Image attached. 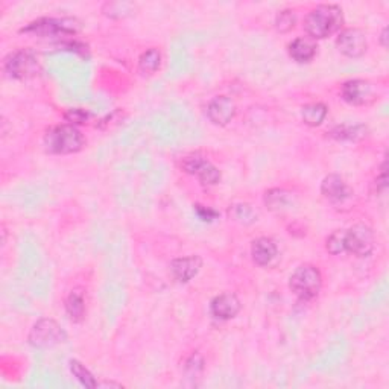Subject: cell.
Here are the masks:
<instances>
[{
    "mask_svg": "<svg viewBox=\"0 0 389 389\" xmlns=\"http://www.w3.org/2000/svg\"><path fill=\"white\" fill-rule=\"evenodd\" d=\"M344 26V13L338 5H319L305 15L304 29L312 40L336 34Z\"/></svg>",
    "mask_w": 389,
    "mask_h": 389,
    "instance_id": "6da1fadb",
    "label": "cell"
},
{
    "mask_svg": "<svg viewBox=\"0 0 389 389\" xmlns=\"http://www.w3.org/2000/svg\"><path fill=\"white\" fill-rule=\"evenodd\" d=\"M45 146L51 154L65 155L78 152L84 146V137L74 125H58L45 136Z\"/></svg>",
    "mask_w": 389,
    "mask_h": 389,
    "instance_id": "7a4b0ae2",
    "label": "cell"
},
{
    "mask_svg": "<svg viewBox=\"0 0 389 389\" xmlns=\"http://www.w3.org/2000/svg\"><path fill=\"white\" fill-rule=\"evenodd\" d=\"M289 287L301 300H313V298L318 296L322 287L321 271L317 267H313V264H301L289 278Z\"/></svg>",
    "mask_w": 389,
    "mask_h": 389,
    "instance_id": "3957f363",
    "label": "cell"
},
{
    "mask_svg": "<svg viewBox=\"0 0 389 389\" xmlns=\"http://www.w3.org/2000/svg\"><path fill=\"white\" fill-rule=\"evenodd\" d=\"M65 339H68V335L63 327L56 321L49 318L37 321L28 336L29 344L38 350L54 349V347L65 342Z\"/></svg>",
    "mask_w": 389,
    "mask_h": 389,
    "instance_id": "277c9868",
    "label": "cell"
},
{
    "mask_svg": "<svg viewBox=\"0 0 389 389\" xmlns=\"http://www.w3.org/2000/svg\"><path fill=\"white\" fill-rule=\"evenodd\" d=\"M41 70V65L38 61V56L35 52L29 49H22L15 51L6 56L5 60V72L14 79H31L35 78Z\"/></svg>",
    "mask_w": 389,
    "mask_h": 389,
    "instance_id": "5b68a950",
    "label": "cell"
},
{
    "mask_svg": "<svg viewBox=\"0 0 389 389\" xmlns=\"http://www.w3.org/2000/svg\"><path fill=\"white\" fill-rule=\"evenodd\" d=\"M81 29V23L77 19L63 17V19H40L29 26L23 28V32L35 34L41 37H65L78 34Z\"/></svg>",
    "mask_w": 389,
    "mask_h": 389,
    "instance_id": "8992f818",
    "label": "cell"
},
{
    "mask_svg": "<svg viewBox=\"0 0 389 389\" xmlns=\"http://www.w3.org/2000/svg\"><path fill=\"white\" fill-rule=\"evenodd\" d=\"M374 233L365 223H358L345 230V251L356 257H368L374 250Z\"/></svg>",
    "mask_w": 389,
    "mask_h": 389,
    "instance_id": "52a82bcc",
    "label": "cell"
},
{
    "mask_svg": "<svg viewBox=\"0 0 389 389\" xmlns=\"http://www.w3.org/2000/svg\"><path fill=\"white\" fill-rule=\"evenodd\" d=\"M183 169L189 175H193L203 184L214 186L221 181V170L201 155H189L183 160Z\"/></svg>",
    "mask_w": 389,
    "mask_h": 389,
    "instance_id": "ba28073f",
    "label": "cell"
},
{
    "mask_svg": "<svg viewBox=\"0 0 389 389\" xmlns=\"http://www.w3.org/2000/svg\"><path fill=\"white\" fill-rule=\"evenodd\" d=\"M341 96L350 105H368L377 99L374 84L365 79H350L344 82Z\"/></svg>",
    "mask_w": 389,
    "mask_h": 389,
    "instance_id": "9c48e42d",
    "label": "cell"
},
{
    "mask_svg": "<svg viewBox=\"0 0 389 389\" xmlns=\"http://www.w3.org/2000/svg\"><path fill=\"white\" fill-rule=\"evenodd\" d=\"M336 47L342 55L349 58H359L367 52V35L358 28H349L341 31L336 38Z\"/></svg>",
    "mask_w": 389,
    "mask_h": 389,
    "instance_id": "30bf717a",
    "label": "cell"
},
{
    "mask_svg": "<svg viewBox=\"0 0 389 389\" xmlns=\"http://www.w3.org/2000/svg\"><path fill=\"white\" fill-rule=\"evenodd\" d=\"M236 116V104L228 96H218L207 105V118L212 123L218 127H225L235 119Z\"/></svg>",
    "mask_w": 389,
    "mask_h": 389,
    "instance_id": "8fae6325",
    "label": "cell"
},
{
    "mask_svg": "<svg viewBox=\"0 0 389 389\" xmlns=\"http://www.w3.org/2000/svg\"><path fill=\"white\" fill-rule=\"evenodd\" d=\"M321 193L332 204H344L351 198L353 190L345 183V180L341 175L330 173V175L322 180Z\"/></svg>",
    "mask_w": 389,
    "mask_h": 389,
    "instance_id": "7c38bea8",
    "label": "cell"
},
{
    "mask_svg": "<svg viewBox=\"0 0 389 389\" xmlns=\"http://www.w3.org/2000/svg\"><path fill=\"white\" fill-rule=\"evenodd\" d=\"M210 312L214 318L227 321L235 318L241 312V300L231 292L214 296L210 304Z\"/></svg>",
    "mask_w": 389,
    "mask_h": 389,
    "instance_id": "4fadbf2b",
    "label": "cell"
},
{
    "mask_svg": "<svg viewBox=\"0 0 389 389\" xmlns=\"http://www.w3.org/2000/svg\"><path fill=\"white\" fill-rule=\"evenodd\" d=\"M201 268L203 260L200 255H189V257H180L170 262L172 276L180 283H187V281L193 280Z\"/></svg>",
    "mask_w": 389,
    "mask_h": 389,
    "instance_id": "5bb4252c",
    "label": "cell"
},
{
    "mask_svg": "<svg viewBox=\"0 0 389 389\" xmlns=\"http://www.w3.org/2000/svg\"><path fill=\"white\" fill-rule=\"evenodd\" d=\"M277 245L269 237H259L255 239L251 245V255L254 263L259 267H268V264L277 257Z\"/></svg>",
    "mask_w": 389,
    "mask_h": 389,
    "instance_id": "9a60e30c",
    "label": "cell"
},
{
    "mask_svg": "<svg viewBox=\"0 0 389 389\" xmlns=\"http://www.w3.org/2000/svg\"><path fill=\"white\" fill-rule=\"evenodd\" d=\"M289 55L294 61L304 64L310 63L313 60V56L317 55V46L313 43L312 38L300 37L295 38L291 45H289Z\"/></svg>",
    "mask_w": 389,
    "mask_h": 389,
    "instance_id": "2e32d148",
    "label": "cell"
},
{
    "mask_svg": "<svg viewBox=\"0 0 389 389\" xmlns=\"http://www.w3.org/2000/svg\"><path fill=\"white\" fill-rule=\"evenodd\" d=\"M65 312L73 322H81L86 317V298L82 291L74 289L65 298Z\"/></svg>",
    "mask_w": 389,
    "mask_h": 389,
    "instance_id": "e0dca14e",
    "label": "cell"
},
{
    "mask_svg": "<svg viewBox=\"0 0 389 389\" xmlns=\"http://www.w3.org/2000/svg\"><path fill=\"white\" fill-rule=\"evenodd\" d=\"M327 106L321 102H313L303 106L301 119L309 127H319L324 119L327 118Z\"/></svg>",
    "mask_w": 389,
    "mask_h": 389,
    "instance_id": "ac0fdd59",
    "label": "cell"
},
{
    "mask_svg": "<svg viewBox=\"0 0 389 389\" xmlns=\"http://www.w3.org/2000/svg\"><path fill=\"white\" fill-rule=\"evenodd\" d=\"M161 64V54L159 49H148L138 58V70L145 77H151L157 70L160 69Z\"/></svg>",
    "mask_w": 389,
    "mask_h": 389,
    "instance_id": "d6986e66",
    "label": "cell"
},
{
    "mask_svg": "<svg viewBox=\"0 0 389 389\" xmlns=\"http://www.w3.org/2000/svg\"><path fill=\"white\" fill-rule=\"evenodd\" d=\"M228 216L235 222L242 223V225H251V223L257 221V212H255L250 204L239 203L230 207Z\"/></svg>",
    "mask_w": 389,
    "mask_h": 389,
    "instance_id": "ffe728a7",
    "label": "cell"
},
{
    "mask_svg": "<svg viewBox=\"0 0 389 389\" xmlns=\"http://www.w3.org/2000/svg\"><path fill=\"white\" fill-rule=\"evenodd\" d=\"M330 136L339 142H354L367 136V128L363 125H339L332 129Z\"/></svg>",
    "mask_w": 389,
    "mask_h": 389,
    "instance_id": "44dd1931",
    "label": "cell"
},
{
    "mask_svg": "<svg viewBox=\"0 0 389 389\" xmlns=\"http://www.w3.org/2000/svg\"><path fill=\"white\" fill-rule=\"evenodd\" d=\"M292 203V196L285 189H272L264 193V204L269 210H283Z\"/></svg>",
    "mask_w": 389,
    "mask_h": 389,
    "instance_id": "7402d4cb",
    "label": "cell"
},
{
    "mask_svg": "<svg viewBox=\"0 0 389 389\" xmlns=\"http://www.w3.org/2000/svg\"><path fill=\"white\" fill-rule=\"evenodd\" d=\"M70 371L72 374L79 380V383L86 388H97L99 383L96 382V379L93 377L92 372H90L81 362L78 360H70Z\"/></svg>",
    "mask_w": 389,
    "mask_h": 389,
    "instance_id": "603a6c76",
    "label": "cell"
},
{
    "mask_svg": "<svg viewBox=\"0 0 389 389\" xmlns=\"http://www.w3.org/2000/svg\"><path fill=\"white\" fill-rule=\"evenodd\" d=\"M326 250L333 255L345 253V230H336L327 237Z\"/></svg>",
    "mask_w": 389,
    "mask_h": 389,
    "instance_id": "cb8c5ba5",
    "label": "cell"
},
{
    "mask_svg": "<svg viewBox=\"0 0 389 389\" xmlns=\"http://www.w3.org/2000/svg\"><path fill=\"white\" fill-rule=\"evenodd\" d=\"M132 11V5L127 3V2H111V3H105L104 6V13L105 15H109L111 19H123L129 15Z\"/></svg>",
    "mask_w": 389,
    "mask_h": 389,
    "instance_id": "d4e9b609",
    "label": "cell"
},
{
    "mask_svg": "<svg viewBox=\"0 0 389 389\" xmlns=\"http://www.w3.org/2000/svg\"><path fill=\"white\" fill-rule=\"evenodd\" d=\"M295 22H296V15L292 10L280 11L276 17V28L280 32H287L295 26Z\"/></svg>",
    "mask_w": 389,
    "mask_h": 389,
    "instance_id": "484cf974",
    "label": "cell"
},
{
    "mask_svg": "<svg viewBox=\"0 0 389 389\" xmlns=\"http://www.w3.org/2000/svg\"><path fill=\"white\" fill-rule=\"evenodd\" d=\"M195 212L198 213V216H200V219H203V221H213V219L218 218V212H214L213 209H209V207H204V205H200V204L195 205Z\"/></svg>",
    "mask_w": 389,
    "mask_h": 389,
    "instance_id": "4316f807",
    "label": "cell"
},
{
    "mask_svg": "<svg viewBox=\"0 0 389 389\" xmlns=\"http://www.w3.org/2000/svg\"><path fill=\"white\" fill-rule=\"evenodd\" d=\"M65 119L70 122V125H73V123H82L87 119V113L82 110H70L65 114Z\"/></svg>",
    "mask_w": 389,
    "mask_h": 389,
    "instance_id": "83f0119b",
    "label": "cell"
},
{
    "mask_svg": "<svg viewBox=\"0 0 389 389\" xmlns=\"http://www.w3.org/2000/svg\"><path fill=\"white\" fill-rule=\"evenodd\" d=\"M380 43L383 47H388V28H383L382 34H380Z\"/></svg>",
    "mask_w": 389,
    "mask_h": 389,
    "instance_id": "f1b7e54d",
    "label": "cell"
}]
</instances>
